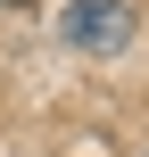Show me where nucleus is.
I'll use <instances>...</instances> for the list:
<instances>
[{"mask_svg":"<svg viewBox=\"0 0 149 157\" xmlns=\"http://www.w3.org/2000/svg\"><path fill=\"white\" fill-rule=\"evenodd\" d=\"M0 8H25V0H0Z\"/></svg>","mask_w":149,"mask_h":157,"instance_id":"2","label":"nucleus"},{"mask_svg":"<svg viewBox=\"0 0 149 157\" xmlns=\"http://www.w3.org/2000/svg\"><path fill=\"white\" fill-rule=\"evenodd\" d=\"M58 33H66V50H100L108 58V50L133 41V0H75Z\"/></svg>","mask_w":149,"mask_h":157,"instance_id":"1","label":"nucleus"}]
</instances>
